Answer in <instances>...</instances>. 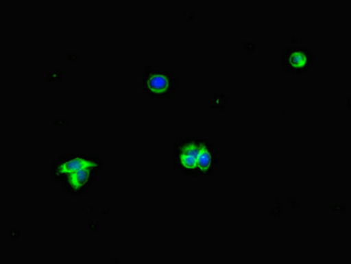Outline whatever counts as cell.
I'll use <instances>...</instances> for the list:
<instances>
[{
	"label": "cell",
	"mask_w": 351,
	"mask_h": 264,
	"mask_svg": "<svg viewBox=\"0 0 351 264\" xmlns=\"http://www.w3.org/2000/svg\"><path fill=\"white\" fill-rule=\"evenodd\" d=\"M219 163V151L203 136H183L175 145V167L183 175L210 176Z\"/></svg>",
	"instance_id": "6da1fadb"
},
{
	"label": "cell",
	"mask_w": 351,
	"mask_h": 264,
	"mask_svg": "<svg viewBox=\"0 0 351 264\" xmlns=\"http://www.w3.org/2000/svg\"><path fill=\"white\" fill-rule=\"evenodd\" d=\"M178 88V82L165 67L145 65L142 73V91L150 98H170Z\"/></svg>",
	"instance_id": "7a4b0ae2"
},
{
	"label": "cell",
	"mask_w": 351,
	"mask_h": 264,
	"mask_svg": "<svg viewBox=\"0 0 351 264\" xmlns=\"http://www.w3.org/2000/svg\"><path fill=\"white\" fill-rule=\"evenodd\" d=\"M88 167H104V164L100 157L86 153L62 154L51 163L52 181L61 183L71 173Z\"/></svg>",
	"instance_id": "3957f363"
},
{
	"label": "cell",
	"mask_w": 351,
	"mask_h": 264,
	"mask_svg": "<svg viewBox=\"0 0 351 264\" xmlns=\"http://www.w3.org/2000/svg\"><path fill=\"white\" fill-rule=\"evenodd\" d=\"M104 167H88L65 177L61 184L65 193L73 197H82L92 188L99 172Z\"/></svg>",
	"instance_id": "277c9868"
},
{
	"label": "cell",
	"mask_w": 351,
	"mask_h": 264,
	"mask_svg": "<svg viewBox=\"0 0 351 264\" xmlns=\"http://www.w3.org/2000/svg\"><path fill=\"white\" fill-rule=\"evenodd\" d=\"M315 61L308 48L301 45L288 46L282 55L285 70L291 74H306Z\"/></svg>",
	"instance_id": "5b68a950"
}]
</instances>
